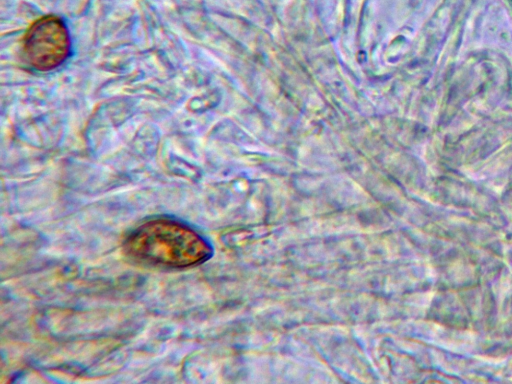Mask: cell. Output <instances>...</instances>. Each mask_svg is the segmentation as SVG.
<instances>
[{
	"mask_svg": "<svg viewBox=\"0 0 512 384\" xmlns=\"http://www.w3.org/2000/svg\"><path fill=\"white\" fill-rule=\"evenodd\" d=\"M125 254L140 263L167 268H187L205 262L211 247L189 226L158 218L144 222L124 241Z\"/></svg>",
	"mask_w": 512,
	"mask_h": 384,
	"instance_id": "1",
	"label": "cell"
},
{
	"mask_svg": "<svg viewBox=\"0 0 512 384\" xmlns=\"http://www.w3.org/2000/svg\"><path fill=\"white\" fill-rule=\"evenodd\" d=\"M70 37L64 22L56 16L35 21L23 39L26 61L39 71L59 66L70 53Z\"/></svg>",
	"mask_w": 512,
	"mask_h": 384,
	"instance_id": "2",
	"label": "cell"
}]
</instances>
